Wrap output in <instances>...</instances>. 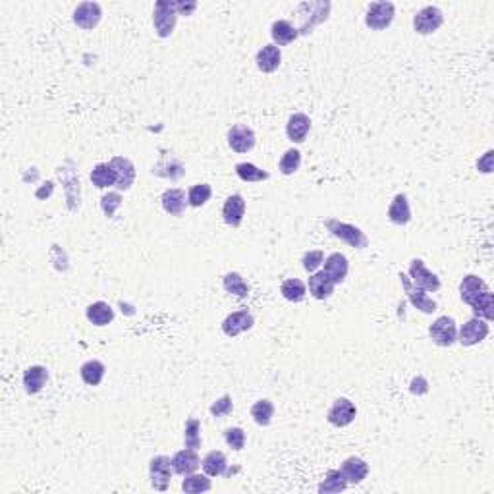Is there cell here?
<instances>
[{
    "mask_svg": "<svg viewBox=\"0 0 494 494\" xmlns=\"http://www.w3.org/2000/svg\"><path fill=\"white\" fill-rule=\"evenodd\" d=\"M299 166H302V151L299 149H288L280 158V163H278V168L284 176L295 174L299 170Z\"/></svg>",
    "mask_w": 494,
    "mask_h": 494,
    "instance_id": "40",
    "label": "cell"
},
{
    "mask_svg": "<svg viewBox=\"0 0 494 494\" xmlns=\"http://www.w3.org/2000/svg\"><path fill=\"white\" fill-rule=\"evenodd\" d=\"M400 280H402V286L406 290V295H408L409 304L415 307L417 311L425 313V315H433L436 311V302L433 297L427 295L425 290L417 288L411 280H409L408 274H400Z\"/></svg>",
    "mask_w": 494,
    "mask_h": 494,
    "instance_id": "11",
    "label": "cell"
},
{
    "mask_svg": "<svg viewBox=\"0 0 494 494\" xmlns=\"http://www.w3.org/2000/svg\"><path fill=\"white\" fill-rule=\"evenodd\" d=\"M280 294L288 302L299 304V302H304L305 295H307V286H305L304 280H299V278H288V280H284L280 284Z\"/></svg>",
    "mask_w": 494,
    "mask_h": 494,
    "instance_id": "34",
    "label": "cell"
},
{
    "mask_svg": "<svg viewBox=\"0 0 494 494\" xmlns=\"http://www.w3.org/2000/svg\"><path fill=\"white\" fill-rule=\"evenodd\" d=\"M255 62H257V68L263 72V74H272L280 68L282 64V51L280 47L277 44H265L263 49H259L257 56H255Z\"/></svg>",
    "mask_w": 494,
    "mask_h": 494,
    "instance_id": "21",
    "label": "cell"
},
{
    "mask_svg": "<svg viewBox=\"0 0 494 494\" xmlns=\"http://www.w3.org/2000/svg\"><path fill=\"white\" fill-rule=\"evenodd\" d=\"M245 207H247V205H245L243 195H240V193L230 195V197L224 201V205H222V218H224L226 224L232 226V228L242 226L243 217H245Z\"/></svg>",
    "mask_w": 494,
    "mask_h": 494,
    "instance_id": "19",
    "label": "cell"
},
{
    "mask_svg": "<svg viewBox=\"0 0 494 494\" xmlns=\"http://www.w3.org/2000/svg\"><path fill=\"white\" fill-rule=\"evenodd\" d=\"M488 290H491V288H488V284H486L483 278L477 277V274H468V277H463L460 284L461 302L468 304L469 307H473V305L477 304L479 297L486 294Z\"/></svg>",
    "mask_w": 494,
    "mask_h": 494,
    "instance_id": "16",
    "label": "cell"
},
{
    "mask_svg": "<svg viewBox=\"0 0 494 494\" xmlns=\"http://www.w3.org/2000/svg\"><path fill=\"white\" fill-rule=\"evenodd\" d=\"M473 309V313H475V317H479V319H485V321H493L494 319V294L488 290L486 294H483L481 297L477 299V304L471 307Z\"/></svg>",
    "mask_w": 494,
    "mask_h": 494,
    "instance_id": "42",
    "label": "cell"
},
{
    "mask_svg": "<svg viewBox=\"0 0 494 494\" xmlns=\"http://www.w3.org/2000/svg\"><path fill=\"white\" fill-rule=\"evenodd\" d=\"M236 174L242 182L255 183V182H265L269 180L270 176L267 170H261L259 166H255L253 163H238L236 165Z\"/></svg>",
    "mask_w": 494,
    "mask_h": 494,
    "instance_id": "37",
    "label": "cell"
},
{
    "mask_svg": "<svg viewBox=\"0 0 494 494\" xmlns=\"http://www.w3.org/2000/svg\"><path fill=\"white\" fill-rule=\"evenodd\" d=\"M47 381H49V371H47V367H43V365H31V367H27L26 371H24V379H22L27 394H39V392L44 388Z\"/></svg>",
    "mask_w": 494,
    "mask_h": 494,
    "instance_id": "25",
    "label": "cell"
},
{
    "mask_svg": "<svg viewBox=\"0 0 494 494\" xmlns=\"http://www.w3.org/2000/svg\"><path fill=\"white\" fill-rule=\"evenodd\" d=\"M324 226L330 234L334 238H338L340 242L347 243L349 247H356V249H365L369 245V238L365 234L361 228H357L356 224H349V222H342L338 218H327Z\"/></svg>",
    "mask_w": 494,
    "mask_h": 494,
    "instance_id": "1",
    "label": "cell"
},
{
    "mask_svg": "<svg viewBox=\"0 0 494 494\" xmlns=\"http://www.w3.org/2000/svg\"><path fill=\"white\" fill-rule=\"evenodd\" d=\"M199 454H197V450H193V448H183V450L176 452L172 456L174 473H178V475H182V477L190 475V473H195V471L199 469Z\"/></svg>",
    "mask_w": 494,
    "mask_h": 494,
    "instance_id": "17",
    "label": "cell"
},
{
    "mask_svg": "<svg viewBox=\"0 0 494 494\" xmlns=\"http://www.w3.org/2000/svg\"><path fill=\"white\" fill-rule=\"evenodd\" d=\"M409 390H411V394H417V396L427 394V392H429V382H427L423 377H417V379H413V381H411Z\"/></svg>",
    "mask_w": 494,
    "mask_h": 494,
    "instance_id": "49",
    "label": "cell"
},
{
    "mask_svg": "<svg viewBox=\"0 0 494 494\" xmlns=\"http://www.w3.org/2000/svg\"><path fill=\"white\" fill-rule=\"evenodd\" d=\"M108 163H110L114 174H116V186L114 188L118 191L130 190L135 182V166H133V163L126 156H114Z\"/></svg>",
    "mask_w": 494,
    "mask_h": 494,
    "instance_id": "15",
    "label": "cell"
},
{
    "mask_svg": "<svg viewBox=\"0 0 494 494\" xmlns=\"http://www.w3.org/2000/svg\"><path fill=\"white\" fill-rule=\"evenodd\" d=\"M104 374H106V367L99 359H89L79 367V377L87 386H99L103 382Z\"/></svg>",
    "mask_w": 494,
    "mask_h": 494,
    "instance_id": "31",
    "label": "cell"
},
{
    "mask_svg": "<svg viewBox=\"0 0 494 494\" xmlns=\"http://www.w3.org/2000/svg\"><path fill=\"white\" fill-rule=\"evenodd\" d=\"M201 468L207 473L208 477H222L228 471V460H226V454L220 450H211L201 460Z\"/></svg>",
    "mask_w": 494,
    "mask_h": 494,
    "instance_id": "28",
    "label": "cell"
},
{
    "mask_svg": "<svg viewBox=\"0 0 494 494\" xmlns=\"http://www.w3.org/2000/svg\"><path fill=\"white\" fill-rule=\"evenodd\" d=\"M408 277L417 288H421V290H425V292H438L441 286H443V284H441V278L427 269L425 261L421 259H413L409 263Z\"/></svg>",
    "mask_w": 494,
    "mask_h": 494,
    "instance_id": "7",
    "label": "cell"
},
{
    "mask_svg": "<svg viewBox=\"0 0 494 494\" xmlns=\"http://www.w3.org/2000/svg\"><path fill=\"white\" fill-rule=\"evenodd\" d=\"M120 205H122V195L118 193V191H110V193H106V195L101 197V208H103V213L108 218L114 217L116 208L120 207Z\"/></svg>",
    "mask_w": 494,
    "mask_h": 494,
    "instance_id": "46",
    "label": "cell"
},
{
    "mask_svg": "<svg viewBox=\"0 0 494 494\" xmlns=\"http://www.w3.org/2000/svg\"><path fill=\"white\" fill-rule=\"evenodd\" d=\"M330 4L329 0H319V2H302L297 6V12L302 16V27L297 29L299 35H309L315 27L327 22V17L330 14Z\"/></svg>",
    "mask_w": 494,
    "mask_h": 494,
    "instance_id": "2",
    "label": "cell"
},
{
    "mask_svg": "<svg viewBox=\"0 0 494 494\" xmlns=\"http://www.w3.org/2000/svg\"><path fill=\"white\" fill-rule=\"evenodd\" d=\"M160 203H163V208L165 213H168L170 217H182L186 207L190 205L188 203V195L186 191L180 190V188H170L163 193L160 197Z\"/></svg>",
    "mask_w": 494,
    "mask_h": 494,
    "instance_id": "23",
    "label": "cell"
},
{
    "mask_svg": "<svg viewBox=\"0 0 494 494\" xmlns=\"http://www.w3.org/2000/svg\"><path fill=\"white\" fill-rule=\"evenodd\" d=\"M347 486L349 485H347L344 473H342L340 469H330L329 473L324 475V479L319 483L317 491H319L321 494H336V493H344Z\"/></svg>",
    "mask_w": 494,
    "mask_h": 494,
    "instance_id": "32",
    "label": "cell"
},
{
    "mask_svg": "<svg viewBox=\"0 0 494 494\" xmlns=\"http://www.w3.org/2000/svg\"><path fill=\"white\" fill-rule=\"evenodd\" d=\"M253 324H255V319H253L252 311L238 309V311L230 313L222 321V332H224L226 336H230V338H236V336H240L243 332L252 330Z\"/></svg>",
    "mask_w": 494,
    "mask_h": 494,
    "instance_id": "14",
    "label": "cell"
},
{
    "mask_svg": "<svg viewBox=\"0 0 494 494\" xmlns=\"http://www.w3.org/2000/svg\"><path fill=\"white\" fill-rule=\"evenodd\" d=\"M324 263V252L321 249H309V252L304 253L302 257V267H304L305 272H317V269L321 267Z\"/></svg>",
    "mask_w": 494,
    "mask_h": 494,
    "instance_id": "44",
    "label": "cell"
},
{
    "mask_svg": "<svg viewBox=\"0 0 494 494\" xmlns=\"http://www.w3.org/2000/svg\"><path fill=\"white\" fill-rule=\"evenodd\" d=\"M488 332H491L488 321L479 319V317H473V319H469L466 324H461V329L458 330V342L466 347L477 346L483 340H486Z\"/></svg>",
    "mask_w": 494,
    "mask_h": 494,
    "instance_id": "9",
    "label": "cell"
},
{
    "mask_svg": "<svg viewBox=\"0 0 494 494\" xmlns=\"http://www.w3.org/2000/svg\"><path fill=\"white\" fill-rule=\"evenodd\" d=\"M211 195H213V188H211L208 183H195V186H191L190 191H188V203H190L191 207L199 208L203 207V205H207Z\"/></svg>",
    "mask_w": 494,
    "mask_h": 494,
    "instance_id": "41",
    "label": "cell"
},
{
    "mask_svg": "<svg viewBox=\"0 0 494 494\" xmlns=\"http://www.w3.org/2000/svg\"><path fill=\"white\" fill-rule=\"evenodd\" d=\"M245 441H247V436H245V431H243L242 427H230V429H226L224 431V443L228 444L232 450H243V448H245Z\"/></svg>",
    "mask_w": 494,
    "mask_h": 494,
    "instance_id": "43",
    "label": "cell"
},
{
    "mask_svg": "<svg viewBox=\"0 0 494 494\" xmlns=\"http://www.w3.org/2000/svg\"><path fill=\"white\" fill-rule=\"evenodd\" d=\"M178 22V12L172 0H158L153 10V27L160 39H166L174 33V27Z\"/></svg>",
    "mask_w": 494,
    "mask_h": 494,
    "instance_id": "3",
    "label": "cell"
},
{
    "mask_svg": "<svg viewBox=\"0 0 494 494\" xmlns=\"http://www.w3.org/2000/svg\"><path fill=\"white\" fill-rule=\"evenodd\" d=\"M183 443H186V448H193V450L199 448L201 443H203L199 419L190 417V419L186 421V427H183Z\"/></svg>",
    "mask_w": 494,
    "mask_h": 494,
    "instance_id": "39",
    "label": "cell"
},
{
    "mask_svg": "<svg viewBox=\"0 0 494 494\" xmlns=\"http://www.w3.org/2000/svg\"><path fill=\"white\" fill-rule=\"evenodd\" d=\"M394 16H396V6L394 2H371L369 8H367V14H365V26L373 31H384L392 26L394 22Z\"/></svg>",
    "mask_w": 494,
    "mask_h": 494,
    "instance_id": "4",
    "label": "cell"
},
{
    "mask_svg": "<svg viewBox=\"0 0 494 494\" xmlns=\"http://www.w3.org/2000/svg\"><path fill=\"white\" fill-rule=\"evenodd\" d=\"M324 272H327V277L338 286V284H342L344 280H346L347 272H349V263H347V257L344 255V253H330L329 257H324Z\"/></svg>",
    "mask_w": 494,
    "mask_h": 494,
    "instance_id": "18",
    "label": "cell"
},
{
    "mask_svg": "<svg viewBox=\"0 0 494 494\" xmlns=\"http://www.w3.org/2000/svg\"><path fill=\"white\" fill-rule=\"evenodd\" d=\"M334 288H336V284L327 277L324 270H321V272H313L311 277H309V294H311L315 299H319V302L329 299L330 295L334 294Z\"/></svg>",
    "mask_w": 494,
    "mask_h": 494,
    "instance_id": "26",
    "label": "cell"
},
{
    "mask_svg": "<svg viewBox=\"0 0 494 494\" xmlns=\"http://www.w3.org/2000/svg\"><path fill=\"white\" fill-rule=\"evenodd\" d=\"M183 165L176 158V156H166L163 160H158L156 165H153L151 174L153 176H160V178H170V180H180L183 176Z\"/></svg>",
    "mask_w": 494,
    "mask_h": 494,
    "instance_id": "30",
    "label": "cell"
},
{
    "mask_svg": "<svg viewBox=\"0 0 494 494\" xmlns=\"http://www.w3.org/2000/svg\"><path fill=\"white\" fill-rule=\"evenodd\" d=\"M252 417L259 427H269L274 417V404L267 398L257 400L252 406Z\"/></svg>",
    "mask_w": 494,
    "mask_h": 494,
    "instance_id": "36",
    "label": "cell"
},
{
    "mask_svg": "<svg viewBox=\"0 0 494 494\" xmlns=\"http://www.w3.org/2000/svg\"><path fill=\"white\" fill-rule=\"evenodd\" d=\"M222 286L230 295L236 297H247L249 295V284L243 280V277L240 272H228L222 278Z\"/></svg>",
    "mask_w": 494,
    "mask_h": 494,
    "instance_id": "38",
    "label": "cell"
},
{
    "mask_svg": "<svg viewBox=\"0 0 494 494\" xmlns=\"http://www.w3.org/2000/svg\"><path fill=\"white\" fill-rule=\"evenodd\" d=\"M213 488V483H211V479H208V475L205 473V475H201V473H190V475H186V479L182 481V491L186 494H201V493H208Z\"/></svg>",
    "mask_w": 494,
    "mask_h": 494,
    "instance_id": "35",
    "label": "cell"
},
{
    "mask_svg": "<svg viewBox=\"0 0 494 494\" xmlns=\"http://www.w3.org/2000/svg\"><path fill=\"white\" fill-rule=\"evenodd\" d=\"M172 460L168 456H155L153 460L149 461V479H151V486L158 491V493H165L170 486L172 481Z\"/></svg>",
    "mask_w": 494,
    "mask_h": 494,
    "instance_id": "6",
    "label": "cell"
},
{
    "mask_svg": "<svg viewBox=\"0 0 494 494\" xmlns=\"http://www.w3.org/2000/svg\"><path fill=\"white\" fill-rule=\"evenodd\" d=\"M444 24V14L438 6H425L413 16V29L419 35H431Z\"/></svg>",
    "mask_w": 494,
    "mask_h": 494,
    "instance_id": "10",
    "label": "cell"
},
{
    "mask_svg": "<svg viewBox=\"0 0 494 494\" xmlns=\"http://www.w3.org/2000/svg\"><path fill=\"white\" fill-rule=\"evenodd\" d=\"M311 131V118L304 113H295L288 118L286 135L292 143H304Z\"/></svg>",
    "mask_w": 494,
    "mask_h": 494,
    "instance_id": "20",
    "label": "cell"
},
{
    "mask_svg": "<svg viewBox=\"0 0 494 494\" xmlns=\"http://www.w3.org/2000/svg\"><path fill=\"white\" fill-rule=\"evenodd\" d=\"M386 217L390 220L392 224L396 226H406L411 220V207H409L408 195L398 193L394 199L390 201V207L386 211Z\"/></svg>",
    "mask_w": 494,
    "mask_h": 494,
    "instance_id": "24",
    "label": "cell"
},
{
    "mask_svg": "<svg viewBox=\"0 0 494 494\" xmlns=\"http://www.w3.org/2000/svg\"><path fill=\"white\" fill-rule=\"evenodd\" d=\"M429 336L436 346L450 347L458 342V324L454 321V317L443 315L429 327Z\"/></svg>",
    "mask_w": 494,
    "mask_h": 494,
    "instance_id": "5",
    "label": "cell"
},
{
    "mask_svg": "<svg viewBox=\"0 0 494 494\" xmlns=\"http://www.w3.org/2000/svg\"><path fill=\"white\" fill-rule=\"evenodd\" d=\"M340 471L344 473L347 485H359L369 475V463L361 458H357V456H349L347 460H344Z\"/></svg>",
    "mask_w": 494,
    "mask_h": 494,
    "instance_id": "22",
    "label": "cell"
},
{
    "mask_svg": "<svg viewBox=\"0 0 494 494\" xmlns=\"http://www.w3.org/2000/svg\"><path fill=\"white\" fill-rule=\"evenodd\" d=\"M101 17H103L101 4H97V2H81V4H78V8L74 10L72 19H74V24H76L79 29L89 31V29H95V27L99 26Z\"/></svg>",
    "mask_w": 494,
    "mask_h": 494,
    "instance_id": "13",
    "label": "cell"
},
{
    "mask_svg": "<svg viewBox=\"0 0 494 494\" xmlns=\"http://www.w3.org/2000/svg\"><path fill=\"white\" fill-rule=\"evenodd\" d=\"M257 143V138H255V131L245 126V124H236L230 128L228 131V145L234 153H240V155H245L249 153Z\"/></svg>",
    "mask_w": 494,
    "mask_h": 494,
    "instance_id": "12",
    "label": "cell"
},
{
    "mask_svg": "<svg viewBox=\"0 0 494 494\" xmlns=\"http://www.w3.org/2000/svg\"><path fill=\"white\" fill-rule=\"evenodd\" d=\"M270 37H272L277 47H286V44L294 43L295 39L299 37V31L288 19H277L270 26Z\"/></svg>",
    "mask_w": 494,
    "mask_h": 494,
    "instance_id": "27",
    "label": "cell"
},
{
    "mask_svg": "<svg viewBox=\"0 0 494 494\" xmlns=\"http://www.w3.org/2000/svg\"><path fill=\"white\" fill-rule=\"evenodd\" d=\"M174 6H176L178 16H193V12L197 10V2H193V0H190V2L176 0V2H174Z\"/></svg>",
    "mask_w": 494,
    "mask_h": 494,
    "instance_id": "47",
    "label": "cell"
},
{
    "mask_svg": "<svg viewBox=\"0 0 494 494\" xmlns=\"http://www.w3.org/2000/svg\"><path fill=\"white\" fill-rule=\"evenodd\" d=\"M493 158H494V151H486L485 155H483V158H479V163H477L479 172H483V174L493 172Z\"/></svg>",
    "mask_w": 494,
    "mask_h": 494,
    "instance_id": "48",
    "label": "cell"
},
{
    "mask_svg": "<svg viewBox=\"0 0 494 494\" xmlns=\"http://www.w3.org/2000/svg\"><path fill=\"white\" fill-rule=\"evenodd\" d=\"M232 409H234V402H232V396H228V394H224L222 398H218L211 408H208V411H211V415L213 417H226L232 413Z\"/></svg>",
    "mask_w": 494,
    "mask_h": 494,
    "instance_id": "45",
    "label": "cell"
},
{
    "mask_svg": "<svg viewBox=\"0 0 494 494\" xmlns=\"http://www.w3.org/2000/svg\"><path fill=\"white\" fill-rule=\"evenodd\" d=\"M91 182L97 190H108L116 186V174H114L110 163H99V165L91 170Z\"/></svg>",
    "mask_w": 494,
    "mask_h": 494,
    "instance_id": "33",
    "label": "cell"
},
{
    "mask_svg": "<svg viewBox=\"0 0 494 494\" xmlns=\"http://www.w3.org/2000/svg\"><path fill=\"white\" fill-rule=\"evenodd\" d=\"M356 417H357L356 404L347 398L334 400V404H332V406L329 408V411H327V421H329L332 427H338V429H344V427L352 425V423L356 421Z\"/></svg>",
    "mask_w": 494,
    "mask_h": 494,
    "instance_id": "8",
    "label": "cell"
},
{
    "mask_svg": "<svg viewBox=\"0 0 494 494\" xmlns=\"http://www.w3.org/2000/svg\"><path fill=\"white\" fill-rule=\"evenodd\" d=\"M85 317L95 327H106L114 321V309L106 302H95L85 309Z\"/></svg>",
    "mask_w": 494,
    "mask_h": 494,
    "instance_id": "29",
    "label": "cell"
}]
</instances>
